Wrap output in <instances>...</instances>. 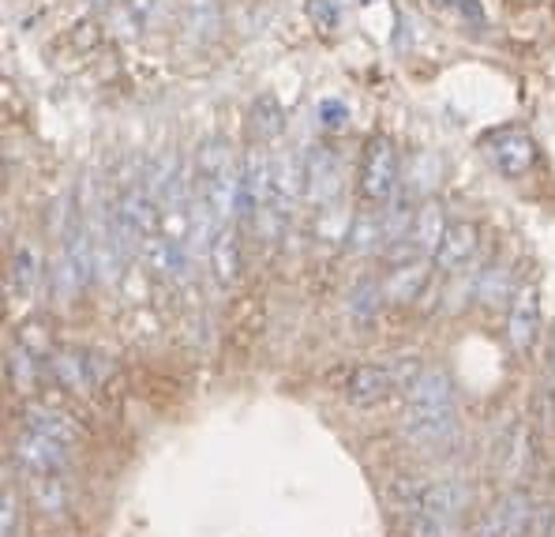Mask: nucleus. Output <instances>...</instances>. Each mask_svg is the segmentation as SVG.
I'll return each instance as SVG.
<instances>
[{"instance_id":"nucleus-1","label":"nucleus","mask_w":555,"mask_h":537,"mask_svg":"<svg viewBox=\"0 0 555 537\" xmlns=\"http://www.w3.org/2000/svg\"><path fill=\"white\" fill-rule=\"evenodd\" d=\"M424 372L421 357H390V361H361L346 369L341 376V395L353 406H379L398 391H410L416 376Z\"/></svg>"},{"instance_id":"nucleus-2","label":"nucleus","mask_w":555,"mask_h":537,"mask_svg":"<svg viewBox=\"0 0 555 537\" xmlns=\"http://www.w3.org/2000/svg\"><path fill=\"white\" fill-rule=\"evenodd\" d=\"M402 500L410 508V515H428L436 523L459 526V519L469 508V488L454 482V477H439V482L402 485Z\"/></svg>"},{"instance_id":"nucleus-3","label":"nucleus","mask_w":555,"mask_h":537,"mask_svg":"<svg viewBox=\"0 0 555 537\" xmlns=\"http://www.w3.org/2000/svg\"><path fill=\"white\" fill-rule=\"evenodd\" d=\"M398 151L387 136H372L364 143V158H361V195L369 203H390L398 192H402V181H398Z\"/></svg>"},{"instance_id":"nucleus-4","label":"nucleus","mask_w":555,"mask_h":537,"mask_svg":"<svg viewBox=\"0 0 555 537\" xmlns=\"http://www.w3.org/2000/svg\"><path fill=\"white\" fill-rule=\"evenodd\" d=\"M485 154L503 177L518 181V177H526L537 166V154L541 151H537V140L526 128H500V132H492L485 140Z\"/></svg>"},{"instance_id":"nucleus-5","label":"nucleus","mask_w":555,"mask_h":537,"mask_svg":"<svg viewBox=\"0 0 555 537\" xmlns=\"http://www.w3.org/2000/svg\"><path fill=\"white\" fill-rule=\"evenodd\" d=\"M341 192V158L334 146L315 143L305 154V200L315 207H331Z\"/></svg>"},{"instance_id":"nucleus-6","label":"nucleus","mask_w":555,"mask_h":537,"mask_svg":"<svg viewBox=\"0 0 555 537\" xmlns=\"http://www.w3.org/2000/svg\"><path fill=\"white\" fill-rule=\"evenodd\" d=\"M15 459L27 470V477H64L72 466V447L23 429L20 439H15Z\"/></svg>"},{"instance_id":"nucleus-7","label":"nucleus","mask_w":555,"mask_h":537,"mask_svg":"<svg viewBox=\"0 0 555 537\" xmlns=\"http://www.w3.org/2000/svg\"><path fill=\"white\" fill-rule=\"evenodd\" d=\"M541 335V290L537 282H518L507 305V338L518 354H529Z\"/></svg>"},{"instance_id":"nucleus-8","label":"nucleus","mask_w":555,"mask_h":537,"mask_svg":"<svg viewBox=\"0 0 555 537\" xmlns=\"http://www.w3.org/2000/svg\"><path fill=\"white\" fill-rule=\"evenodd\" d=\"M447 215L443 207H439L436 200H424L421 207H416V218H413V230H410V241L402 244L398 252H390V256L402 264V259H416V256H436V248L443 244V233H447Z\"/></svg>"},{"instance_id":"nucleus-9","label":"nucleus","mask_w":555,"mask_h":537,"mask_svg":"<svg viewBox=\"0 0 555 537\" xmlns=\"http://www.w3.org/2000/svg\"><path fill=\"white\" fill-rule=\"evenodd\" d=\"M533 515H537L533 500H529L521 488H514V493H507L492 511H488L477 537H521L529 530V519Z\"/></svg>"},{"instance_id":"nucleus-10","label":"nucleus","mask_w":555,"mask_h":537,"mask_svg":"<svg viewBox=\"0 0 555 537\" xmlns=\"http://www.w3.org/2000/svg\"><path fill=\"white\" fill-rule=\"evenodd\" d=\"M98 361H102V357L87 354V349H72V346L49 354V369H53L56 384L76 391V395H87V391L98 384V376H102Z\"/></svg>"},{"instance_id":"nucleus-11","label":"nucleus","mask_w":555,"mask_h":537,"mask_svg":"<svg viewBox=\"0 0 555 537\" xmlns=\"http://www.w3.org/2000/svg\"><path fill=\"white\" fill-rule=\"evenodd\" d=\"M402 433L410 444L439 447L459 433V410H413V406H405Z\"/></svg>"},{"instance_id":"nucleus-12","label":"nucleus","mask_w":555,"mask_h":537,"mask_svg":"<svg viewBox=\"0 0 555 537\" xmlns=\"http://www.w3.org/2000/svg\"><path fill=\"white\" fill-rule=\"evenodd\" d=\"M46 282V259L38 252L35 241H23L12 252V264H8V297L12 301H30L38 286Z\"/></svg>"},{"instance_id":"nucleus-13","label":"nucleus","mask_w":555,"mask_h":537,"mask_svg":"<svg viewBox=\"0 0 555 537\" xmlns=\"http://www.w3.org/2000/svg\"><path fill=\"white\" fill-rule=\"evenodd\" d=\"M271 177H274L278 203L289 215L305 200V154L289 151V146H278V154H271Z\"/></svg>"},{"instance_id":"nucleus-14","label":"nucleus","mask_w":555,"mask_h":537,"mask_svg":"<svg viewBox=\"0 0 555 537\" xmlns=\"http://www.w3.org/2000/svg\"><path fill=\"white\" fill-rule=\"evenodd\" d=\"M405 406L413 410H454V380L439 365H424L416 384L405 391Z\"/></svg>"},{"instance_id":"nucleus-15","label":"nucleus","mask_w":555,"mask_h":537,"mask_svg":"<svg viewBox=\"0 0 555 537\" xmlns=\"http://www.w3.org/2000/svg\"><path fill=\"white\" fill-rule=\"evenodd\" d=\"M477 256V226L473 222H451L443 233V244L436 248L431 264L439 274H459L465 271V264Z\"/></svg>"},{"instance_id":"nucleus-16","label":"nucleus","mask_w":555,"mask_h":537,"mask_svg":"<svg viewBox=\"0 0 555 537\" xmlns=\"http://www.w3.org/2000/svg\"><path fill=\"white\" fill-rule=\"evenodd\" d=\"M431 271H428V259L416 256V259H402L395 264V271L383 279V293H387L390 305H413L416 297L428 286Z\"/></svg>"},{"instance_id":"nucleus-17","label":"nucleus","mask_w":555,"mask_h":537,"mask_svg":"<svg viewBox=\"0 0 555 537\" xmlns=\"http://www.w3.org/2000/svg\"><path fill=\"white\" fill-rule=\"evenodd\" d=\"M23 429H30V433H38L46 439H56V444H64V447H76V439H79L76 418L64 413V410H56V406H42V402L27 406V413H23Z\"/></svg>"},{"instance_id":"nucleus-18","label":"nucleus","mask_w":555,"mask_h":537,"mask_svg":"<svg viewBox=\"0 0 555 537\" xmlns=\"http://www.w3.org/2000/svg\"><path fill=\"white\" fill-rule=\"evenodd\" d=\"M236 233H241V226H225V230L215 233V241H210V271H215V279L222 282V286H233L236 274H241V241H236Z\"/></svg>"},{"instance_id":"nucleus-19","label":"nucleus","mask_w":555,"mask_h":537,"mask_svg":"<svg viewBox=\"0 0 555 537\" xmlns=\"http://www.w3.org/2000/svg\"><path fill=\"white\" fill-rule=\"evenodd\" d=\"M282 132H285V110L278 105L274 94H259L251 102V140L271 146L282 140Z\"/></svg>"},{"instance_id":"nucleus-20","label":"nucleus","mask_w":555,"mask_h":537,"mask_svg":"<svg viewBox=\"0 0 555 537\" xmlns=\"http://www.w3.org/2000/svg\"><path fill=\"white\" fill-rule=\"evenodd\" d=\"M184 30L195 42H215L222 30V15H218L215 0H184Z\"/></svg>"},{"instance_id":"nucleus-21","label":"nucleus","mask_w":555,"mask_h":537,"mask_svg":"<svg viewBox=\"0 0 555 537\" xmlns=\"http://www.w3.org/2000/svg\"><path fill=\"white\" fill-rule=\"evenodd\" d=\"M154 12H158V0H120V4L109 12V20L125 38H139L146 27H151Z\"/></svg>"},{"instance_id":"nucleus-22","label":"nucleus","mask_w":555,"mask_h":537,"mask_svg":"<svg viewBox=\"0 0 555 537\" xmlns=\"http://www.w3.org/2000/svg\"><path fill=\"white\" fill-rule=\"evenodd\" d=\"M379 244H387V238H383V210H361V215L349 222L346 248L353 252V256H364V252L379 248Z\"/></svg>"},{"instance_id":"nucleus-23","label":"nucleus","mask_w":555,"mask_h":537,"mask_svg":"<svg viewBox=\"0 0 555 537\" xmlns=\"http://www.w3.org/2000/svg\"><path fill=\"white\" fill-rule=\"evenodd\" d=\"M38 372H42V357H35L23 342H15V346L8 349V380H12V387L30 395L38 384Z\"/></svg>"},{"instance_id":"nucleus-24","label":"nucleus","mask_w":555,"mask_h":537,"mask_svg":"<svg viewBox=\"0 0 555 537\" xmlns=\"http://www.w3.org/2000/svg\"><path fill=\"white\" fill-rule=\"evenodd\" d=\"M436 177H439V162L431 158V154H416V158L410 162V169H405L402 192L410 195V200H424V195L439 184Z\"/></svg>"},{"instance_id":"nucleus-25","label":"nucleus","mask_w":555,"mask_h":537,"mask_svg":"<svg viewBox=\"0 0 555 537\" xmlns=\"http://www.w3.org/2000/svg\"><path fill=\"white\" fill-rule=\"evenodd\" d=\"M514 290H518V282H511V271H503V267H488V271H480V279H477L480 305H503V301L511 305Z\"/></svg>"},{"instance_id":"nucleus-26","label":"nucleus","mask_w":555,"mask_h":537,"mask_svg":"<svg viewBox=\"0 0 555 537\" xmlns=\"http://www.w3.org/2000/svg\"><path fill=\"white\" fill-rule=\"evenodd\" d=\"M30 496H35L42 515H64V508H68V488L61 477H30Z\"/></svg>"},{"instance_id":"nucleus-27","label":"nucleus","mask_w":555,"mask_h":537,"mask_svg":"<svg viewBox=\"0 0 555 537\" xmlns=\"http://www.w3.org/2000/svg\"><path fill=\"white\" fill-rule=\"evenodd\" d=\"M383 301H387V293H383V282H361L353 293H349V312L357 316V320H372L375 312L383 308Z\"/></svg>"},{"instance_id":"nucleus-28","label":"nucleus","mask_w":555,"mask_h":537,"mask_svg":"<svg viewBox=\"0 0 555 537\" xmlns=\"http://www.w3.org/2000/svg\"><path fill=\"white\" fill-rule=\"evenodd\" d=\"M0 537H23V508L12 485H4V493H0Z\"/></svg>"},{"instance_id":"nucleus-29","label":"nucleus","mask_w":555,"mask_h":537,"mask_svg":"<svg viewBox=\"0 0 555 537\" xmlns=\"http://www.w3.org/2000/svg\"><path fill=\"white\" fill-rule=\"evenodd\" d=\"M529 466V433L526 429H514V439H511V451H507V474L511 482L514 477H521Z\"/></svg>"},{"instance_id":"nucleus-30","label":"nucleus","mask_w":555,"mask_h":537,"mask_svg":"<svg viewBox=\"0 0 555 537\" xmlns=\"http://www.w3.org/2000/svg\"><path fill=\"white\" fill-rule=\"evenodd\" d=\"M320 125L326 128V132H341V128L349 125L346 102H338V98H323L320 102Z\"/></svg>"},{"instance_id":"nucleus-31","label":"nucleus","mask_w":555,"mask_h":537,"mask_svg":"<svg viewBox=\"0 0 555 537\" xmlns=\"http://www.w3.org/2000/svg\"><path fill=\"white\" fill-rule=\"evenodd\" d=\"M308 15H312L320 27L331 30L334 27V8H331V0H308Z\"/></svg>"},{"instance_id":"nucleus-32","label":"nucleus","mask_w":555,"mask_h":537,"mask_svg":"<svg viewBox=\"0 0 555 537\" xmlns=\"http://www.w3.org/2000/svg\"><path fill=\"white\" fill-rule=\"evenodd\" d=\"M548 369H552V391H555V346H552V365H548Z\"/></svg>"},{"instance_id":"nucleus-33","label":"nucleus","mask_w":555,"mask_h":537,"mask_svg":"<svg viewBox=\"0 0 555 537\" xmlns=\"http://www.w3.org/2000/svg\"><path fill=\"white\" fill-rule=\"evenodd\" d=\"M91 4H98V8H105V4H109V0H91Z\"/></svg>"}]
</instances>
